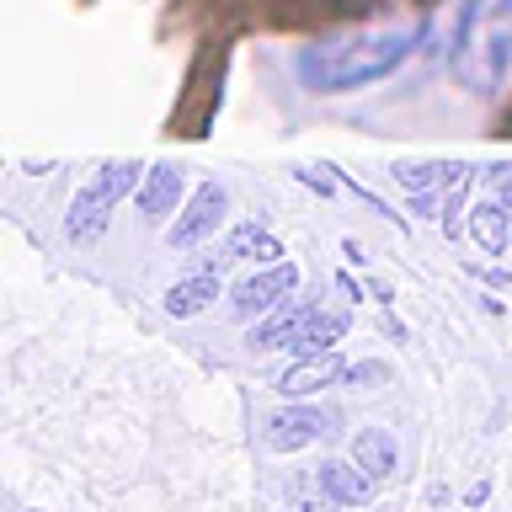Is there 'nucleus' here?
<instances>
[{"label": "nucleus", "instance_id": "1", "mask_svg": "<svg viewBox=\"0 0 512 512\" xmlns=\"http://www.w3.org/2000/svg\"><path fill=\"white\" fill-rule=\"evenodd\" d=\"M427 38V22H374V27H352L336 38H315L294 54V75L310 96H347L363 86L390 80L400 64L416 54V43Z\"/></svg>", "mask_w": 512, "mask_h": 512}, {"label": "nucleus", "instance_id": "2", "mask_svg": "<svg viewBox=\"0 0 512 512\" xmlns=\"http://www.w3.org/2000/svg\"><path fill=\"white\" fill-rule=\"evenodd\" d=\"M448 70L464 91L496 96L512 75V0H464L454 43H448Z\"/></svg>", "mask_w": 512, "mask_h": 512}, {"label": "nucleus", "instance_id": "3", "mask_svg": "<svg viewBox=\"0 0 512 512\" xmlns=\"http://www.w3.org/2000/svg\"><path fill=\"white\" fill-rule=\"evenodd\" d=\"M144 171L150 166H139V160H107L96 176H86V187L75 192L70 214H64V235H70L75 246L96 240L112 224V214H118V203L128 198V192H139Z\"/></svg>", "mask_w": 512, "mask_h": 512}, {"label": "nucleus", "instance_id": "4", "mask_svg": "<svg viewBox=\"0 0 512 512\" xmlns=\"http://www.w3.org/2000/svg\"><path fill=\"white\" fill-rule=\"evenodd\" d=\"M288 294H299V267H294V262H272V267L251 272V278H240V283L230 288V310H235L240 320H251V315L262 320L267 310H278Z\"/></svg>", "mask_w": 512, "mask_h": 512}, {"label": "nucleus", "instance_id": "5", "mask_svg": "<svg viewBox=\"0 0 512 512\" xmlns=\"http://www.w3.org/2000/svg\"><path fill=\"white\" fill-rule=\"evenodd\" d=\"M224 208H230V192H224L219 182H198L187 192V203H182V214H176L166 224V240L171 246H198L203 235H214L219 230V219H224Z\"/></svg>", "mask_w": 512, "mask_h": 512}, {"label": "nucleus", "instance_id": "6", "mask_svg": "<svg viewBox=\"0 0 512 512\" xmlns=\"http://www.w3.org/2000/svg\"><path fill=\"white\" fill-rule=\"evenodd\" d=\"M326 432H331V416L315 406H283L267 416V448H278V454H299V448L320 443Z\"/></svg>", "mask_w": 512, "mask_h": 512}, {"label": "nucleus", "instance_id": "7", "mask_svg": "<svg viewBox=\"0 0 512 512\" xmlns=\"http://www.w3.org/2000/svg\"><path fill=\"white\" fill-rule=\"evenodd\" d=\"M182 198H187V176H182V166H171V160H155V166L144 171L139 192H134V203H139L144 219L182 214Z\"/></svg>", "mask_w": 512, "mask_h": 512}, {"label": "nucleus", "instance_id": "8", "mask_svg": "<svg viewBox=\"0 0 512 512\" xmlns=\"http://www.w3.org/2000/svg\"><path fill=\"white\" fill-rule=\"evenodd\" d=\"M326 384H347V363L336 358V352H310V358H294L278 374V390L283 395H315V390H326Z\"/></svg>", "mask_w": 512, "mask_h": 512}, {"label": "nucleus", "instance_id": "9", "mask_svg": "<svg viewBox=\"0 0 512 512\" xmlns=\"http://www.w3.org/2000/svg\"><path fill=\"white\" fill-rule=\"evenodd\" d=\"M374 486H379V480L368 475L358 459H331V464H320V491H326L336 507H363V502H374Z\"/></svg>", "mask_w": 512, "mask_h": 512}, {"label": "nucleus", "instance_id": "10", "mask_svg": "<svg viewBox=\"0 0 512 512\" xmlns=\"http://www.w3.org/2000/svg\"><path fill=\"white\" fill-rule=\"evenodd\" d=\"M310 315H315V299H294V294H288V299L278 304V310H267V315L251 326V347H256V352L288 347V336H294Z\"/></svg>", "mask_w": 512, "mask_h": 512}, {"label": "nucleus", "instance_id": "11", "mask_svg": "<svg viewBox=\"0 0 512 512\" xmlns=\"http://www.w3.org/2000/svg\"><path fill=\"white\" fill-rule=\"evenodd\" d=\"M347 326H352L347 310H315L294 336H288V352H294V358H310V352H336V342L347 336Z\"/></svg>", "mask_w": 512, "mask_h": 512}, {"label": "nucleus", "instance_id": "12", "mask_svg": "<svg viewBox=\"0 0 512 512\" xmlns=\"http://www.w3.org/2000/svg\"><path fill=\"white\" fill-rule=\"evenodd\" d=\"M224 262H256V267H272L283 262V240L267 230V224H235L224 235Z\"/></svg>", "mask_w": 512, "mask_h": 512}, {"label": "nucleus", "instance_id": "13", "mask_svg": "<svg viewBox=\"0 0 512 512\" xmlns=\"http://www.w3.org/2000/svg\"><path fill=\"white\" fill-rule=\"evenodd\" d=\"M214 299H219V272L203 267V272H192V278L166 288V315L171 320H192V315H203Z\"/></svg>", "mask_w": 512, "mask_h": 512}, {"label": "nucleus", "instance_id": "14", "mask_svg": "<svg viewBox=\"0 0 512 512\" xmlns=\"http://www.w3.org/2000/svg\"><path fill=\"white\" fill-rule=\"evenodd\" d=\"M352 459H358L374 480H390L395 464H400V448H395V438L384 427H363L358 438H352Z\"/></svg>", "mask_w": 512, "mask_h": 512}, {"label": "nucleus", "instance_id": "15", "mask_svg": "<svg viewBox=\"0 0 512 512\" xmlns=\"http://www.w3.org/2000/svg\"><path fill=\"white\" fill-rule=\"evenodd\" d=\"M470 235H475V246L486 251V256H502L507 251V240H512V214L502 203H475L470 208Z\"/></svg>", "mask_w": 512, "mask_h": 512}, {"label": "nucleus", "instance_id": "16", "mask_svg": "<svg viewBox=\"0 0 512 512\" xmlns=\"http://www.w3.org/2000/svg\"><path fill=\"white\" fill-rule=\"evenodd\" d=\"M470 166H459V160H438V166H395V182L406 192H432V187H459V176Z\"/></svg>", "mask_w": 512, "mask_h": 512}, {"label": "nucleus", "instance_id": "17", "mask_svg": "<svg viewBox=\"0 0 512 512\" xmlns=\"http://www.w3.org/2000/svg\"><path fill=\"white\" fill-rule=\"evenodd\" d=\"M331 171H336V166H331ZM336 187H347V192H352V198H358V203H368V208H374V214H379V219H390V224H395V230H406V219H400V214H395V208H390V203H384V198H379V192H368L363 182H352V176H347V171H336Z\"/></svg>", "mask_w": 512, "mask_h": 512}, {"label": "nucleus", "instance_id": "18", "mask_svg": "<svg viewBox=\"0 0 512 512\" xmlns=\"http://www.w3.org/2000/svg\"><path fill=\"white\" fill-rule=\"evenodd\" d=\"M438 203H443L438 187H432V192H411V214H422V219H438Z\"/></svg>", "mask_w": 512, "mask_h": 512}, {"label": "nucleus", "instance_id": "19", "mask_svg": "<svg viewBox=\"0 0 512 512\" xmlns=\"http://www.w3.org/2000/svg\"><path fill=\"white\" fill-rule=\"evenodd\" d=\"M384 363H347V384H379Z\"/></svg>", "mask_w": 512, "mask_h": 512}, {"label": "nucleus", "instance_id": "20", "mask_svg": "<svg viewBox=\"0 0 512 512\" xmlns=\"http://www.w3.org/2000/svg\"><path fill=\"white\" fill-rule=\"evenodd\" d=\"M470 278L491 283V288H512V272L507 267H470Z\"/></svg>", "mask_w": 512, "mask_h": 512}, {"label": "nucleus", "instance_id": "21", "mask_svg": "<svg viewBox=\"0 0 512 512\" xmlns=\"http://www.w3.org/2000/svg\"><path fill=\"white\" fill-rule=\"evenodd\" d=\"M294 182H304L310 192H320V198H331V192H336V182H326V176H315V171H294Z\"/></svg>", "mask_w": 512, "mask_h": 512}, {"label": "nucleus", "instance_id": "22", "mask_svg": "<svg viewBox=\"0 0 512 512\" xmlns=\"http://www.w3.org/2000/svg\"><path fill=\"white\" fill-rule=\"evenodd\" d=\"M459 214H464V198H448V214H443V230L448 235H464V219Z\"/></svg>", "mask_w": 512, "mask_h": 512}, {"label": "nucleus", "instance_id": "23", "mask_svg": "<svg viewBox=\"0 0 512 512\" xmlns=\"http://www.w3.org/2000/svg\"><path fill=\"white\" fill-rule=\"evenodd\" d=\"M331 6H336V11H347V16H363V11H379L384 0H331ZM427 6H432V0H427Z\"/></svg>", "mask_w": 512, "mask_h": 512}, {"label": "nucleus", "instance_id": "24", "mask_svg": "<svg viewBox=\"0 0 512 512\" xmlns=\"http://www.w3.org/2000/svg\"><path fill=\"white\" fill-rule=\"evenodd\" d=\"M336 294H342V299H363V288H358V278H347V272H336Z\"/></svg>", "mask_w": 512, "mask_h": 512}, {"label": "nucleus", "instance_id": "25", "mask_svg": "<svg viewBox=\"0 0 512 512\" xmlns=\"http://www.w3.org/2000/svg\"><path fill=\"white\" fill-rule=\"evenodd\" d=\"M486 496H491V486H486V480H475V486H470V507H480Z\"/></svg>", "mask_w": 512, "mask_h": 512}]
</instances>
